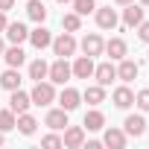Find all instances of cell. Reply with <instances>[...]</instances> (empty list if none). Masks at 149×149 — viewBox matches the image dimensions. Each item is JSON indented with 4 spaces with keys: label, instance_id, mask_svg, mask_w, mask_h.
I'll return each instance as SVG.
<instances>
[{
    "label": "cell",
    "instance_id": "1",
    "mask_svg": "<svg viewBox=\"0 0 149 149\" xmlns=\"http://www.w3.org/2000/svg\"><path fill=\"white\" fill-rule=\"evenodd\" d=\"M29 100H32V105H41V108H47L50 102H56V85H53L50 79H41V82H35V88L29 91Z\"/></svg>",
    "mask_w": 149,
    "mask_h": 149
},
{
    "label": "cell",
    "instance_id": "2",
    "mask_svg": "<svg viewBox=\"0 0 149 149\" xmlns=\"http://www.w3.org/2000/svg\"><path fill=\"white\" fill-rule=\"evenodd\" d=\"M50 47H53V53H56L58 58H67V56H73V53L79 50V41L73 38V32H61L58 38H53Z\"/></svg>",
    "mask_w": 149,
    "mask_h": 149
},
{
    "label": "cell",
    "instance_id": "3",
    "mask_svg": "<svg viewBox=\"0 0 149 149\" xmlns=\"http://www.w3.org/2000/svg\"><path fill=\"white\" fill-rule=\"evenodd\" d=\"M70 76H73V70H70V61H67V58H56V61L50 64V70H47V79H50L53 85H64Z\"/></svg>",
    "mask_w": 149,
    "mask_h": 149
},
{
    "label": "cell",
    "instance_id": "4",
    "mask_svg": "<svg viewBox=\"0 0 149 149\" xmlns=\"http://www.w3.org/2000/svg\"><path fill=\"white\" fill-rule=\"evenodd\" d=\"M61 132H64L61 146H67V149H79V146H85V126H70V123H67Z\"/></svg>",
    "mask_w": 149,
    "mask_h": 149
},
{
    "label": "cell",
    "instance_id": "5",
    "mask_svg": "<svg viewBox=\"0 0 149 149\" xmlns=\"http://www.w3.org/2000/svg\"><path fill=\"white\" fill-rule=\"evenodd\" d=\"M94 18H97V26H100V29H114V26L120 24L117 9H111V6H97V9H94Z\"/></svg>",
    "mask_w": 149,
    "mask_h": 149
},
{
    "label": "cell",
    "instance_id": "6",
    "mask_svg": "<svg viewBox=\"0 0 149 149\" xmlns=\"http://www.w3.org/2000/svg\"><path fill=\"white\" fill-rule=\"evenodd\" d=\"M79 47H82V53H85V56L97 58V56H102V50H105V41H102V35H97V32H88V35L79 41Z\"/></svg>",
    "mask_w": 149,
    "mask_h": 149
},
{
    "label": "cell",
    "instance_id": "7",
    "mask_svg": "<svg viewBox=\"0 0 149 149\" xmlns=\"http://www.w3.org/2000/svg\"><path fill=\"white\" fill-rule=\"evenodd\" d=\"M94 79H97V85L108 88V85L117 79V67H114V61H100V64L94 67Z\"/></svg>",
    "mask_w": 149,
    "mask_h": 149
},
{
    "label": "cell",
    "instance_id": "8",
    "mask_svg": "<svg viewBox=\"0 0 149 149\" xmlns=\"http://www.w3.org/2000/svg\"><path fill=\"white\" fill-rule=\"evenodd\" d=\"M3 35H6L9 44H24V41L29 38V29H26V24H21V21H9L6 29H3Z\"/></svg>",
    "mask_w": 149,
    "mask_h": 149
},
{
    "label": "cell",
    "instance_id": "9",
    "mask_svg": "<svg viewBox=\"0 0 149 149\" xmlns=\"http://www.w3.org/2000/svg\"><path fill=\"white\" fill-rule=\"evenodd\" d=\"M26 41H29L35 50H47V47L53 44V32H50L44 24H38L35 29H29V38H26Z\"/></svg>",
    "mask_w": 149,
    "mask_h": 149
},
{
    "label": "cell",
    "instance_id": "10",
    "mask_svg": "<svg viewBox=\"0 0 149 149\" xmlns=\"http://www.w3.org/2000/svg\"><path fill=\"white\" fill-rule=\"evenodd\" d=\"M56 100H58V108H64V111L70 114V111H76V108H79L82 94H79L76 88H64L61 94H56Z\"/></svg>",
    "mask_w": 149,
    "mask_h": 149
},
{
    "label": "cell",
    "instance_id": "11",
    "mask_svg": "<svg viewBox=\"0 0 149 149\" xmlns=\"http://www.w3.org/2000/svg\"><path fill=\"white\" fill-rule=\"evenodd\" d=\"M94 58L91 56H76V61H73L70 64V70H73V76H76V79H91L94 76Z\"/></svg>",
    "mask_w": 149,
    "mask_h": 149
},
{
    "label": "cell",
    "instance_id": "12",
    "mask_svg": "<svg viewBox=\"0 0 149 149\" xmlns=\"http://www.w3.org/2000/svg\"><path fill=\"white\" fill-rule=\"evenodd\" d=\"M29 105H32V100H29V94H26V91H21V88L9 91V108H12L15 114H24V111H29Z\"/></svg>",
    "mask_w": 149,
    "mask_h": 149
},
{
    "label": "cell",
    "instance_id": "13",
    "mask_svg": "<svg viewBox=\"0 0 149 149\" xmlns=\"http://www.w3.org/2000/svg\"><path fill=\"white\" fill-rule=\"evenodd\" d=\"M137 73H140L137 61H132V58H120V64H117V79H120V82H126V85L134 82Z\"/></svg>",
    "mask_w": 149,
    "mask_h": 149
},
{
    "label": "cell",
    "instance_id": "14",
    "mask_svg": "<svg viewBox=\"0 0 149 149\" xmlns=\"http://www.w3.org/2000/svg\"><path fill=\"white\" fill-rule=\"evenodd\" d=\"M140 21H143V6H140V3L123 6V26H126V29H134Z\"/></svg>",
    "mask_w": 149,
    "mask_h": 149
},
{
    "label": "cell",
    "instance_id": "15",
    "mask_svg": "<svg viewBox=\"0 0 149 149\" xmlns=\"http://www.w3.org/2000/svg\"><path fill=\"white\" fill-rule=\"evenodd\" d=\"M111 102L117 105V108H132L134 105V91L123 82L120 88H114V94H111Z\"/></svg>",
    "mask_w": 149,
    "mask_h": 149
},
{
    "label": "cell",
    "instance_id": "16",
    "mask_svg": "<svg viewBox=\"0 0 149 149\" xmlns=\"http://www.w3.org/2000/svg\"><path fill=\"white\" fill-rule=\"evenodd\" d=\"M126 140H129V134H126L123 129H117V126L105 129V134H102V146H111V149H123Z\"/></svg>",
    "mask_w": 149,
    "mask_h": 149
},
{
    "label": "cell",
    "instance_id": "17",
    "mask_svg": "<svg viewBox=\"0 0 149 149\" xmlns=\"http://www.w3.org/2000/svg\"><path fill=\"white\" fill-rule=\"evenodd\" d=\"M111 61H120V58H126V53H129V47H126V41L123 38H108L105 41V50H102Z\"/></svg>",
    "mask_w": 149,
    "mask_h": 149
},
{
    "label": "cell",
    "instance_id": "18",
    "mask_svg": "<svg viewBox=\"0 0 149 149\" xmlns=\"http://www.w3.org/2000/svg\"><path fill=\"white\" fill-rule=\"evenodd\" d=\"M123 132H126L129 137H140V134L146 132V120H143V114H129L126 123H123Z\"/></svg>",
    "mask_w": 149,
    "mask_h": 149
},
{
    "label": "cell",
    "instance_id": "19",
    "mask_svg": "<svg viewBox=\"0 0 149 149\" xmlns=\"http://www.w3.org/2000/svg\"><path fill=\"white\" fill-rule=\"evenodd\" d=\"M44 126H50L53 132H61V129L67 126V111H64V108H50L47 117H44Z\"/></svg>",
    "mask_w": 149,
    "mask_h": 149
},
{
    "label": "cell",
    "instance_id": "20",
    "mask_svg": "<svg viewBox=\"0 0 149 149\" xmlns=\"http://www.w3.org/2000/svg\"><path fill=\"white\" fill-rule=\"evenodd\" d=\"M0 88H3V91L21 88V70H18V67H6L3 73H0Z\"/></svg>",
    "mask_w": 149,
    "mask_h": 149
},
{
    "label": "cell",
    "instance_id": "21",
    "mask_svg": "<svg viewBox=\"0 0 149 149\" xmlns=\"http://www.w3.org/2000/svg\"><path fill=\"white\" fill-rule=\"evenodd\" d=\"M15 129L21 132V134H35V129H38V120L29 114V111H24V114H18V120H15Z\"/></svg>",
    "mask_w": 149,
    "mask_h": 149
},
{
    "label": "cell",
    "instance_id": "22",
    "mask_svg": "<svg viewBox=\"0 0 149 149\" xmlns=\"http://www.w3.org/2000/svg\"><path fill=\"white\" fill-rule=\"evenodd\" d=\"M3 58H6V64H9V67H21V64L26 61V53L21 50V44H12V47H6V50H3Z\"/></svg>",
    "mask_w": 149,
    "mask_h": 149
},
{
    "label": "cell",
    "instance_id": "23",
    "mask_svg": "<svg viewBox=\"0 0 149 149\" xmlns=\"http://www.w3.org/2000/svg\"><path fill=\"white\" fill-rule=\"evenodd\" d=\"M82 100L97 108L100 102H105V88H102V85H88V88L82 91Z\"/></svg>",
    "mask_w": 149,
    "mask_h": 149
},
{
    "label": "cell",
    "instance_id": "24",
    "mask_svg": "<svg viewBox=\"0 0 149 149\" xmlns=\"http://www.w3.org/2000/svg\"><path fill=\"white\" fill-rule=\"evenodd\" d=\"M26 15H29V21L44 24V21H47V6H44V0H29V3H26Z\"/></svg>",
    "mask_w": 149,
    "mask_h": 149
},
{
    "label": "cell",
    "instance_id": "25",
    "mask_svg": "<svg viewBox=\"0 0 149 149\" xmlns=\"http://www.w3.org/2000/svg\"><path fill=\"white\" fill-rule=\"evenodd\" d=\"M88 132H100L102 126H105V114L102 111H97V108H91L88 114H85V123H82Z\"/></svg>",
    "mask_w": 149,
    "mask_h": 149
},
{
    "label": "cell",
    "instance_id": "26",
    "mask_svg": "<svg viewBox=\"0 0 149 149\" xmlns=\"http://www.w3.org/2000/svg\"><path fill=\"white\" fill-rule=\"evenodd\" d=\"M47 70H50V64H47L44 58H35V61H29V79H32V82H41V79H47Z\"/></svg>",
    "mask_w": 149,
    "mask_h": 149
},
{
    "label": "cell",
    "instance_id": "27",
    "mask_svg": "<svg viewBox=\"0 0 149 149\" xmlns=\"http://www.w3.org/2000/svg\"><path fill=\"white\" fill-rule=\"evenodd\" d=\"M15 120H18V114L12 108H0V132H3V134L15 129Z\"/></svg>",
    "mask_w": 149,
    "mask_h": 149
},
{
    "label": "cell",
    "instance_id": "28",
    "mask_svg": "<svg viewBox=\"0 0 149 149\" xmlns=\"http://www.w3.org/2000/svg\"><path fill=\"white\" fill-rule=\"evenodd\" d=\"M61 26H64L67 32H79V29H82V15H76V12L61 15Z\"/></svg>",
    "mask_w": 149,
    "mask_h": 149
},
{
    "label": "cell",
    "instance_id": "29",
    "mask_svg": "<svg viewBox=\"0 0 149 149\" xmlns=\"http://www.w3.org/2000/svg\"><path fill=\"white\" fill-rule=\"evenodd\" d=\"M70 3H73V12H76V15H94V9H97V0H70Z\"/></svg>",
    "mask_w": 149,
    "mask_h": 149
},
{
    "label": "cell",
    "instance_id": "30",
    "mask_svg": "<svg viewBox=\"0 0 149 149\" xmlns=\"http://www.w3.org/2000/svg\"><path fill=\"white\" fill-rule=\"evenodd\" d=\"M134 105H137L140 111H149V88H143V91L134 94Z\"/></svg>",
    "mask_w": 149,
    "mask_h": 149
},
{
    "label": "cell",
    "instance_id": "31",
    "mask_svg": "<svg viewBox=\"0 0 149 149\" xmlns=\"http://www.w3.org/2000/svg\"><path fill=\"white\" fill-rule=\"evenodd\" d=\"M41 146H47V149H58V146H61V137H58V134H44V137H41Z\"/></svg>",
    "mask_w": 149,
    "mask_h": 149
},
{
    "label": "cell",
    "instance_id": "32",
    "mask_svg": "<svg viewBox=\"0 0 149 149\" xmlns=\"http://www.w3.org/2000/svg\"><path fill=\"white\" fill-rule=\"evenodd\" d=\"M134 29H137V38H140V41H146V44H149V21H140V24H137V26H134Z\"/></svg>",
    "mask_w": 149,
    "mask_h": 149
},
{
    "label": "cell",
    "instance_id": "33",
    "mask_svg": "<svg viewBox=\"0 0 149 149\" xmlns=\"http://www.w3.org/2000/svg\"><path fill=\"white\" fill-rule=\"evenodd\" d=\"M15 6V0H0V12H9Z\"/></svg>",
    "mask_w": 149,
    "mask_h": 149
},
{
    "label": "cell",
    "instance_id": "34",
    "mask_svg": "<svg viewBox=\"0 0 149 149\" xmlns=\"http://www.w3.org/2000/svg\"><path fill=\"white\" fill-rule=\"evenodd\" d=\"M6 24H9V18H6V12H0V35H3V29H6Z\"/></svg>",
    "mask_w": 149,
    "mask_h": 149
},
{
    "label": "cell",
    "instance_id": "35",
    "mask_svg": "<svg viewBox=\"0 0 149 149\" xmlns=\"http://www.w3.org/2000/svg\"><path fill=\"white\" fill-rule=\"evenodd\" d=\"M117 6H129V3H134V0H114Z\"/></svg>",
    "mask_w": 149,
    "mask_h": 149
},
{
    "label": "cell",
    "instance_id": "36",
    "mask_svg": "<svg viewBox=\"0 0 149 149\" xmlns=\"http://www.w3.org/2000/svg\"><path fill=\"white\" fill-rule=\"evenodd\" d=\"M3 50H6V41H3V38H0V58H3Z\"/></svg>",
    "mask_w": 149,
    "mask_h": 149
},
{
    "label": "cell",
    "instance_id": "37",
    "mask_svg": "<svg viewBox=\"0 0 149 149\" xmlns=\"http://www.w3.org/2000/svg\"><path fill=\"white\" fill-rule=\"evenodd\" d=\"M3 143H6V137H3V132H0V146H3Z\"/></svg>",
    "mask_w": 149,
    "mask_h": 149
},
{
    "label": "cell",
    "instance_id": "38",
    "mask_svg": "<svg viewBox=\"0 0 149 149\" xmlns=\"http://www.w3.org/2000/svg\"><path fill=\"white\" fill-rule=\"evenodd\" d=\"M137 3H140V6H149V0H137Z\"/></svg>",
    "mask_w": 149,
    "mask_h": 149
},
{
    "label": "cell",
    "instance_id": "39",
    "mask_svg": "<svg viewBox=\"0 0 149 149\" xmlns=\"http://www.w3.org/2000/svg\"><path fill=\"white\" fill-rule=\"evenodd\" d=\"M56 3H70V0H56Z\"/></svg>",
    "mask_w": 149,
    "mask_h": 149
},
{
    "label": "cell",
    "instance_id": "40",
    "mask_svg": "<svg viewBox=\"0 0 149 149\" xmlns=\"http://www.w3.org/2000/svg\"><path fill=\"white\" fill-rule=\"evenodd\" d=\"M146 58H149V53H146Z\"/></svg>",
    "mask_w": 149,
    "mask_h": 149
}]
</instances>
